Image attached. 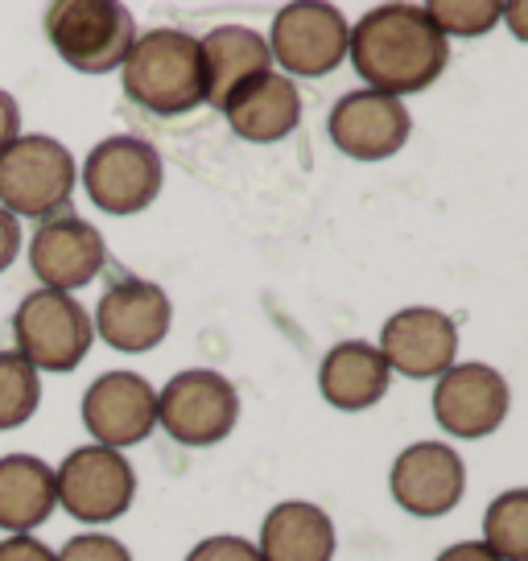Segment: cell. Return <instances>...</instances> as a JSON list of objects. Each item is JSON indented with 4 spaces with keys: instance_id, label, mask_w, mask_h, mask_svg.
<instances>
[{
    "instance_id": "603a6c76",
    "label": "cell",
    "mask_w": 528,
    "mask_h": 561,
    "mask_svg": "<svg viewBox=\"0 0 528 561\" xmlns=\"http://www.w3.org/2000/svg\"><path fill=\"white\" fill-rule=\"evenodd\" d=\"M42 404V380L18 351H0V430H18Z\"/></svg>"
},
{
    "instance_id": "52a82bcc",
    "label": "cell",
    "mask_w": 528,
    "mask_h": 561,
    "mask_svg": "<svg viewBox=\"0 0 528 561\" xmlns=\"http://www.w3.org/2000/svg\"><path fill=\"white\" fill-rule=\"evenodd\" d=\"M240 421V397L231 380L211 368L177 371L158 392V425L177 446H215L236 430Z\"/></svg>"
},
{
    "instance_id": "6da1fadb",
    "label": "cell",
    "mask_w": 528,
    "mask_h": 561,
    "mask_svg": "<svg viewBox=\"0 0 528 561\" xmlns=\"http://www.w3.org/2000/svg\"><path fill=\"white\" fill-rule=\"evenodd\" d=\"M347 58L355 62L368 91L401 100L438 83V75L450 62V42L429 25L422 9L380 4L352 25Z\"/></svg>"
},
{
    "instance_id": "30bf717a",
    "label": "cell",
    "mask_w": 528,
    "mask_h": 561,
    "mask_svg": "<svg viewBox=\"0 0 528 561\" xmlns=\"http://www.w3.org/2000/svg\"><path fill=\"white\" fill-rule=\"evenodd\" d=\"M388 491L397 508H405L417 520H438L462 504L467 491V467L462 455L450 450L446 442H413L409 450L397 455L388 471Z\"/></svg>"
},
{
    "instance_id": "8992f818",
    "label": "cell",
    "mask_w": 528,
    "mask_h": 561,
    "mask_svg": "<svg viewBox=\"0 0 528 561\" xmlns=\"http://www.w3.org/2000/svg\"><path fill=\"white\" fill-rule=\"evenodd\" d=\"M133 495H137L133 462L107 446H79L54 471V500L83 525L120 520L133 508Z\"/></svg>"
},
{
    "instance_id": "4fadbf2b",
    "label": "cell",
    "mask_w": 528,
    "mask_h": 561,
    "mask_svg": "<svg viewBox=\"0 0 528 561\" xmlns=\"http://www.w3.org/2000/svg\"><path fill=\"white\" fill-rule=\"evenodd\" d=\"M170 322H174V306L161 285L141 277H120L116 285H107V294L95 306L91 331H100V339L112 351L145 355L158 343H165Z\"/></svg>"
},
{
    "instance_id": "2e32d148",
    "label": "cell",
    "mask_w": 528,
    "mask_h": 561,
    "mask_svg": "<svg viewBox=\"0 0 528 561\" xmlns=\"http://www.w3.org/2000/svg\"><path fill=\"white\" fill-rule=\"evenodd\" d=\"M107 261V244L100 228H91L79 215H54L34 231L30 244V268L42 280V289L71 294L100 277Z\"/></svg>"
},
{
    "instance_id": "cb8c5ba5",
    "label": "cell",
    "mask_w": 528,
    "mask_h": 561,
    "mask_svg": "<svg viewBox=\"0 0 528 561\" xmlns=\"http://www.w3.org/2000/svg\"><path fill=\"white\" fill-rule=\"evenodd\" d=\"M422 13L441 37H479L504 18V4H495V0H429Z\"/></svg>"
},
{
    "instance_id": "484cf974",
    "label": "cell",
    "mask_w": 528,
    "mask_h": 561,
    "mask_svg": "<svg viewBox=\"0 0 528 561\" xmlns=\"http://www.w3.org/2000/svg\"><path fill=\"white\" fill-rule=\"evenodd\" d=\"M186 561H261V553L244 537H207L194 545Z\"/></svg>"
},
{
    "instance_id": "d4e9b609",
    "label": "cell",
    "mask_w": 528,
    "mask_h": 561,
    "mask_svg": "<svg viewBox=\"0 0 528 561\" xmlns=\"http://www.w3.org/2000/svg\"><path fill=\"white\" fill-rule=\"evenodd\" d=\"M54 561H133V553L116 537L83 533V537H71L62 553H54Z\"/></svg>"
},
{
    "instance_id": "7a4b0ae2",
    "label": "cell",
    "mask_w": 528,
    "mask_h": 561,
    "mask_svg": "<svg viewBox=\"0 0 528 561\" xmlns=\"http://www.w3.org/2000/svg\"><path fill=\"white\" fill-rule=\"evenodd\" d=\"M124 70V95L153 116H186L207 104V70L198 37L186 30H149L133 42Z\"/></svg>"
},
{
    "instance_id": "4316f807",
    "label": "cell",
    "mask_w": 528,
    "mask_h": 561,
    "mask_svg": "<svg viewBox=\"0 0 528 561\" xmlns=\"http://www.w3.org/2000/svg\"><path fill=\"white\" fill-rule=\"evenodd\" d=\"M0 561H54V549L34 537H9L0 541Z\"/></svg>"
},
{
    "instance_id": "8fae6325",
    "label": "cell",
    "mask_w": 528,
    "mask_h": 561,
    "mask_svg": "<svg viewBox=\"0 0 528 561\" xmlns=\"http://www.w3.org/2000/svg\"><path fill=\"white\" fill-rule=\"evenodd\" d=\"M83 425L95 446H137L158 425V392L137 371H104L83 392Z\"/></svg>"
},
{
    "instance_id": "3957f363",
    "label": "cell",
    "mask_w": 528,
    "mask_h": 561,
    "mask_svg": "<svg viewBox=\"0 0 528 561\" xmlns=\"http://www.w3.org/2000/svg\"><path fill=\"white\" fill-rule=\"evenodd\" d=\"M46 37L67 67L107 75L133 50L137 21L116 0H54L46 9Z\"/></svg>"
},
{
    "instance_id": "d6986e66",
    "label": "cell",
    "mask_w": 528,
    "mask_h": 561,
    "mask_svg": "<svg viewBox=\"0 0 528 561\" xmlns=\"http://www.w3.org/2000/svg\"><path fill=\"white\" fill-rule=\"evenodd\" d=\"M203 50V70H207V104L223 107L231 91L252 83L256 75L273 70V54L264 34L248 25H219L198 42Z\"/></svg>"
},
{
    "instance_id": "ac0fdd59",
    "label": "cell",
    "mask_w": 528,
    "mask_h": 561,
    "mask_svg": "<svg viewBox=\"0 0 528 561\" xmlns=\"http://www.w3.org/2000/svg\"><path fill=\"white\" fill-rule=\"evenodd\" d=\"M388 376L392 371L380 351L364 339H347L326 351V359L318 368V392H322V401L343 413H364L376 401H384Z\"/></svg>"
},
{
    "instance_id": "277c9868",
    "label": "cell",
    "mask_w": 528,
    "mask_h": 561,
    "mask_svg": "<svg viewBox=\"0 0 528 561\" xmlns=\"http://www.w3.org/2000/svg\"><path fill=\"white\" fill-rule=\"evenodd\" d=\"M74 194V161L54 137H18L0 153V210L13 219L67 215Z\"/></svg>"
},
{
    "instance_id": "f1b7e54d",
    "label": "cell",
    "mask_w": 528,
    "mask_h": 561,
    "mask_svg": "<svg viewBox=\"0 0 528 561\" xmlns=\"http://www.w3.org/2000/svg\"><path fill=\"white\" fill-rule=\"evenodd\" d=\"M21 137V107L9 91H0V153Z\"/></svg>"
},
{
    "instance_id": "44dd1931",
    "label": "cell",
    "mask_w": 528,
    "mask_h": 561,
    "mask_svg": "<svg viewBox=\"0 0 528 561\" xmlns=\"http://www.w3.org/2000/svg\"><path fill=\"white\" fill-rule=\"evenodd\" d=\"M54 467L34 455L0 458V528L30 537L54 512Z\"/></svg>"
},
{
    "instance_id": "5bb4252c",
    "label": "cell",
    "mask_w": 528,
    "mask_h": 561,
    "mask_svg": "<svg viewBox=\"0 0 528 561\" xmlns=\"http://www.w3.org/2000/svg\"><path fill=\"white\" fill-rule=\"evenodd\" d=\"M409 107L405 100H392L380 91H347L335 107L326 133L335 140L338 153H347L352 161H384L392 153H401L409 140Z\"/></svg>"
},
{
    "instance_id": "9a60e30c",
    "label": "cell",
    "mask_w": 528,
    "mask_h": 561,
    "mask_svg": "<svg viewBox=\"0 0 528 561\" xmlns=\"http://www.w3.org/2000/svg\"><path fill=\"white\" fill-rule=\"evenodd\" d=\"M380 355L388 371L409 376V380H438L446 368H455L458 327L450 314L434 306H409L384 322L380 331Z\"/></svg>"
},
{
    "instance_id": "ba28073f",
    "label": "cell",
    "mask_w": 528,
    "mask_h": 561,
    "mask_svg": "<svg viewBox=\"0 0 528 561\" xmlns=\"http://www.w3.org/2000/svg\"><path fill=\"white\" fill-rule=\"evenodd\" d=\"M347 37H352V25L335 4L298 0V4H285L273 18L268 54H273V62L285 67V79L289 75L322 79L347 58Z\"/></svg>"
},
{
    "instance_id": "ffe728a7",
    "label": "cell",
    "mask_w": 528,
    "mask_h": 561,
    "mask_svg": "<svg viewBox=\"0 0 528 561\" xmlns=\"http://www.w3.org/2000/svg\"><path fill=\"white\" fill-rule=\"evenodd\" d=\"M261 561H331L335 558V525L331 516L306 500H285L264 516Z\"/></svg>"
},
{
    "instance_id": "5b68a950",
    "label": "cell",
    "mask_w": 528,
    "mask_h": 561,
    "mask_svg": "<svg viewBox=\"0 0 528 561\" xmlns=\"http://www.w3.org/2000/svg\"><path fill=\"white\" fill-rule=\"evenodd\" d=\"M18 355L34 371H74L91 351V318L71 294L34 289L13 314Z\"/></svg>"
},
{
    "instance_id": "f546056e",
    "label": "cell",
    "mask_w": 528,
    "mask_h": 561,
    "mask_svg": "<svg viewBox=\"0 0 528 561\" xmlns=\"http://www.w3.org/2000/svg\"><path fill=\"white\" fill-rule=\"evenodd\" d=\"M438 561H500L487 549L483 541H462V545H450V549H441Z\"/></svg>"
},
{
    "instance_id": "9c48e42d",
    "label": "cell",
    "mask_w": 528,
    "mask_h": 561,
    "mask_svg": "<svg viewBox=\"0 0 528 561\" xmlns=\"http://www.w3.org/2000/svg\"><path fill=\"white\" fill-rule=\"evenodd\" d=\"M88 198L104 215H137L161 194V158L141 137H107L83 165Z\"/></svg>"
},
{
    "instance_id": "7c38bea8",
    "label": "cell",
    "mask_w": 528,
    "mask_h": 561,
    "mask_svg": "<svg viewBox=\"0 0 528 561\" xmlns=\"http://www.w3.org/2000/svg\"><path fill=\"white\" fill-rule=\"evenodd\" d=\"M508 380L492 364H455L438 376L434 417L455 438H487L508 417Z\"/></svg>"
},
{
    "instance_id": "7402d4cb",
    "label": "cell",
    "mask_w": 528,
    "mask_h": 561,
    "mask_svg": "<svg viewBox=\"0 0 528 561\" xmlns=\"http://www.w3.org/2000/svg\"><path fill=\"white\" fill-rule=\"evenodd\" d=\"M483 545L500 561H528V491L512 488L483 516Z\"/></svg>"
},
{
    "instance_id": "83f0119b",
    "label": "cell",
    "mask_w": 528,
    "mask_h": 561,
    "mask_svg": "<svg viewBox=\"0 0 528 561\" xmlns=\"http://www.w3.org/2000/svg\"><path fill=\"white\" fill-rule=\"evenodd\" d=\"M18 252H21V224L9 210H0V273L18 261Z\"/></svg>"
},
{
    "instance_id": "e0dca14e",
    "label": "cell",
    "mask_w": 528,
    "mask_h": 561,
    "mask_svg": "<svg viewBox=\"0 0 528 561\" xmlns=\"http://www.w3.org/2000/svg\"><path fill=\"white\" fill-rule=\"evenodd\" d=\"M223 121L231 124V133L256 145H273V140L289 137L301 121V95L294 88V79H285L277 70L256 75L252 83L240 91H231L228 104L219 107Z\"/></svg>"
}]
</instances>
